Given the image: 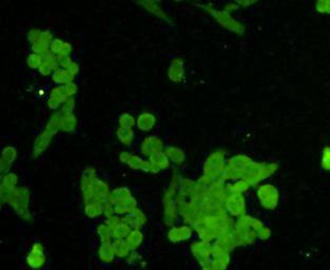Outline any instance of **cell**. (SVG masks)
Instances as JSON below:
<instances>
[{
    "mask_svg": "<svg viewBox=\"0 0 330 270\" xmlns=\"http://www.w3.org/2000/svg\"><path fill=\"white\" fill-rule=\"evenodd\" d=\"M180 174L178 170H174L171 183L169 187L164 190L162 196V207H164V222L167 226H173L178 221V207L176 203V195L178 192L180 183Z\"/></svg>",
    "mask_w": 330,
    "mask_h": 270,
    "instance_id": "6da1fadb",
    "label": "cell"
},
{
    "mask_svg": "<svg viewBox=\"0 0 330 270\" xmlns=\"http://www.w3.org/2000/svg\"><path fill=\"white\" fill-rule=\"evenodd\" d=\"M6 205L11 206L15 213L24 222L32 221L30 211V190L26 187H17L6 198Z\"/></svg>",
    "mask_w": 330,
    "mask_h": 270,
    "instance_id": "7a4b0ae2",
    "label": "cell"
},
{
    "mask_svg": "<svg viewBox=\"0 0 330 270\" xmlns=\"http://www.w3.org/2000/svg\"><path fill=\"white\" fill-rule=\"evenodd\" d=\"M108 203L113 206L115 215L118 216H124L138 207L136 198L132 195L130 189L127 187L112 190Z\"/></svg>",
    "mask_w": 330,
    "mask_h": 270,
    "instance_id": "3957f363",
    "label": "cell"
},
{
    "mask_svg": "<svg viewBox=\"0 0 330 270\" xmlns=\"http://www.w3.org/2000/svg\"><path fill=\"white\" fill-rule=\"evenodd\" d=\"M204 10L207 11L214 21L222 27L228 31L238 34V35H244L246 32V28L242 23H240L238 19H236L230 13L224 11V10H216L211 4H207L202 6Z\"/></svg>",
    "mask_w": 330,
    "mask_h": 270,
    "instance_id": "277c9868",
    "label": "cell"
},
{
    "mask_svg": "<svg viewBox=\"0 0 330 270\" xmlns=\"http://www.w3.org/2000/svg\"><path fill=\"white\" fill-rule=\"evenodd\" d=\"M278 168L276 163H256L254 162L252 166L242 174V178H245L250 183L251 186H256L265 179L274 175Z\"/></svg>",
    "mask_w": 330,
    "mask_h": 270,
    "instance_id": "5b68a950",
    "label": "cell"
},
{
    "mask_svg": "<svg viewBox=\"0 0 330 270\" xmlns=\"http://www.w3.org/2000/svg\"><path fill=\"white\" fill-rule=\"evenodd\" d=\"M77 92H78V87L75 83L56 86L52 89L50 96L48 98V107L52 111H57L62 108L68 98L74 97Z\"/></svg>",
    "mask_w": 330,
    "mask_h": 270,
    "instance_id": "8992f818",
    "label": "cell"
},
{
    "mask_svg": "<svg viewBox=\"0 0 330 270\" xmlns=\"http://www.w3.org/2000/svg\"><path fill=\"white\" fill-rule=\"evenodd\" d=\"M226 163V154L222 150L212 152L204 163V175L210 177L213 181L220 179L225 169Z\"/></svg>",
    "mask_w": 330,
    "mask_h": 270,
    "instance_id": "52a82bcc",
    "label": "cell"
},
{
    "mask_svg": "<svg viewBox=\"0 0 330 270\" xmlns=\"http://www.w3.org/2000/svg\"><path fill=\"white\" fill-rule=\"evenodd\" d=\"M256 197L260 205L266 210H274L280 202L278 189L272 184H258Z\"/></svg>",
    "mask_w": 330,
    "mask_h": 270,
    "instance_id": "ba28073f",
    "label": "cell"
},
{
    "mask_svg": "<svg viewBox=\"0 0 330 270\" xmlns=\"http://www.w3.org/2000/svg\"><path fill=\"white\" fill-rule=\"evenodd\" d=\"M191 253L202 269L213 270L214 261H213L212 254V243L202 241V239L194 242L191 245Z\"/></svg>",
    "mask_w": 330,
    "mask_h": 270,
    "instance_id": "9c48e42d",
    "label": "cell"
},
{
    "mask_svg": "<svg viewBox=\"0 0 330 270\" xmlns=\"http://www.w3.org/2000/svg\"><path fill=\"white\" fill-rule=\"evenodd\" d=\"M224 208L226 212L232 217H240L246 214L247 205L244 193H228L224 202Z\"/></svg>",
    "mask_w": 330,
    "mask_h": 270,
    "instance_id": "30bf717a",
    "label": "cell"
},
{
    "mask_svg": "<svg viewBox=\"0 0 330 270\" xmlns=\"http://www.w3.org/2000/svg\"><path fill=\"white\" fill-rule=\"evenodd\" d=\"M97 177L96 169L94 167H88L82 174L80 177V191L84 204L90 203L93 196V189Z\"/></svg>",
    "mask_w": 330,
    "mask_h": 270,
    "instance_id": "8fae6325",
    "label": "cell"
},
{
    "mask_svg": "<svg viewBox=\"0 0 330 270\" xmlns=\"http://www.w3.org/2000/svg\"><path fill=\"white\" fill-rule=\"evenodd\" d=\"M26 264L32 269H40L46 263V256L44 253V247L42 243L35 242L32 246L30 251L26 255Z\"/></svg>",
    "mask_w": 330,
    "mask_h": 270,
    "instance_id": "7c38bea8",
    "label": "cell"
},
{
    "mask_svg": "<svg viewBox=\"0 0 330 270\" xmlns=\"http://www.w3.org/2000/svg\"><path fill=\"white\" fill-rule=\"evenodd\" d=\"M120 161L131 168L132 170H138V171L144 172H151V165L149 161H146L144 158H142L138 155H135L128 151H122L120 154Z\"/></svg>",
    "mask_w": 330,
    "mask_h": 270,
    "instance_id": "4fadbf2b",
    "label": "cell"
},
{
    "mask_svg": "<svg viewBox=\"0 0 330 270\" xmlns=\"http://www.w3.org/2000/svg\"><path fill=\"white\" fill-rule=\"evenodd\" d=\"M55 135L56 133L52 132L51 130L44 128L42 131L36 136L32 150L34 158L40 157V155L44 154V152H46V150L50 147Z\"/></svg>",
    "mask_w": 330,
    "mask_h": 270,
    "instance_id": "5bb4252c",
    "label": "cell"
},
{
    "mask_svg": "<svg viewBox=\"0 0 330 270\" xmlns=\"http://www.w3.org/2000/svg\"><path fill=\"white\" fill-rule=\"evenodd\" d=\"M106 223L109 225L114 238H126L132 230L131 226L126 223L122 216L114 215L112 217L106 218Z\"/></svg>",
    "mask_w": 330,
    "mask_h": 270,
    "instance_id": "9a60e30c",
    "label": "cell"
},
{
    "mask_svg": "<svg viewBox=\"0 0 330 270\" xmlns=\"http://www.w3.org/2000/svg\"><path fill=\"white\" fill-rule=\"evenodd\" d=\"M18 179V175L15 172L8 171L2 175V184H0V201L2 204L6 203L8 196L17 188Z\"/></svg>",
    "mask_w": 330,
    "mask_h": 270,
    "instance_id": "2e32d148",
    "label": "cell"
},
{
    "mask_svg": "<svg viewBox=\"0 0 330 270\" xmlns=\"http://www.w3.org/2000/svg\"><path fill=\"white\" fill-rule=\"evenodd\" d=\"M164 146L162 139L158 136H147L142 139L140 144V153L144 156H151L158 152L164 151Z\"/></svg>",
    "mask_w": 330,
    "mask_h": 270,
    "instance_id": "e0dca14e",
    "label": "cell"
},
{
    "mask_svg": "<svg viewBox=\"0 0 330 270\" xmlns=\"http://www.w3.org/2000/svg\"><path fill=\"white\" fill-rule=\"evenodd\" d=\"M193 235V228L190 225L171 226L167 237L171 243H180L190 239Z\"/></svg>",
    "mask_w": 330,
    "mask_h": 270,
    "instance_id": "ac0fdd59",
    "label": "cell"
},
{
    "mask_svg": "<svg viewBox=\"0 0 330 270\" xmlns=\"http://www.w3.org/2000/svg\"><path fill=\"white\" fill-rule=\"evenodd\" d=\"M17 149L13 146H6L2 151V158H0V171L2 174L8 172L12 166L16 162Z\"/></svg>",
    "mask_w": 330,
    "mask_h": 270,
    "instance_id": "d6986e66",
    "label": "cell"
},
{
    "mask_svg": "<svg viewBox=\"0 0 330 270\" xmlns=\"http://www.w3.org/2000/svg\"><path fill=\"white\" fill-rule=\"evenodd\" d=\"M110 194H111V190H110L109 185L106 184L104 181H102V179L97 178L95 185H94L93 196H92L91 202L95 201V202H100V203L106 205L108 204Z\"/></svg>",
    "mask_w": 330,
    "mask_h": 270,
    "instance_id": "ffe728a7",
    "label": "cell"
},
{
    "mask_svg": "<svg viewBox=\"0 0 330 270\" xmlns=\"http://www.w3.org/2000/svg\"><path fill=\"white\" fill-rule=\"evenodd\" d=\"M136 3L142 8H144L146 11L154 15L155 17H158L164 22H169V18L167 16V14L164 13L162 7L160 6L162 0H136Z\"/></svg>",
    "mask_w": 330,
    "mask_h": 270,
    "instance_id": "44dd1931",
    "label": "cell"
},
{
    "mask_svg": "<svg viewBox=\"0 0 330 270\" xmlns=\"http://www.w3.org/2000/svg\"><path fill=\"white\" fill-rule=\"evenodd\" d=\"M168 77L173 83H180L185 77V63L182 58H174L168 68Z\"/></svg>",
    "mask_w": 330,
    "mask_h": 270,
    "instance_id": "7402d4cb",
    "label": "cell"
},
{
    "mask_svg": "<svg viewBox=\"0 0 330 270\" xmlns=\"http://www.w3.org/2000/svg\"><path fill=\"white\" fill-rule=\"evenodd\" d=\"M148 161L151 165V173H158L160 171H164L170 167V159L164 153V151H160L155 154H152L149 156Z\"/></svg>",
    "mask_w": 330,
    "mask_h": 270,
    "instance_id": "603a6c76",
    "label": "cell"
},
{
    "mask_svg": "<svg viewBox=\"0 0 330 270\" xmlns=\"http://www.w3.org/2000/svg\"><path fill=\"white\" fill-rule=\"evenodd\" d=\"M60 113V131L73 133L77 128V118L73 112H64L57 110Z\"/></svg>",
    "mask_w": 330,
    "mask_h": 270,
    "instance_id": "cb8c5ba5",
    "label": "cell"
},
{
    "mask_svg": "<svg viewBox=\"0 0 330 270\" xmlns=\"http://www.w3.org/2000/svg\"><path fill=\"white\" fill-rule=\"evenodd\" d=\"M124 221L131 226L132 229H140L147 223V216L138 207L134 208L132 211L122 216Z\"/></svg>",
    "mask_w": 330,
    "mask_h": 270,
    "instance_id": "d4e9b609",
    "label": "cell"
},
{
    "mask_svg": "<svg viewBox=\"0 0 330 270\" xmlns=\"http://www.w3.org/2000/svg\"><path fill=\"white\" fill-rule=\"evenodd\" d=\"M156 125V116L151 112H142L136 118V127L142 132H150Z\"/></svg>",
    "mask_w": 330,
    "mask_h": 270,
    "instance_id": "484cf974",
    "label": "cell"
},
{
    "mask_svg": "<svg viewBox=\"0 0 330 270\" xmlns=\"http://www.w3.org/2000/svg\"><path fill=\"white\" fill-rule=\"evenodd\" d=\"M51 53L55 56H64V55H71L73 51V47L70 43L64 42L60 38H54L50 47Z\"/></svg>",
    "mask_w": 330,
    "mask_h": 270,
    "instance_id": "4316f807",
    "label": "cell"
},
{
    "mask_svg": "<svg viewBox=\"0 0 330 270\" xmlns=\"http://www.w3.org/2000/svg\"><path fill=\"white\" fill-rule=\"evenodd\" d=\"M164 153L169 157L170 162L176 166H182L186 162V154L182 150L176 146H167L164 149Z\"/></svg>",
    "mask_w": 330,
    "mask_h": 270,
    "instance_id": "83f0119b",
    "label": "cell"
},
{
    "mask_svg": "<svg viewBox=\"0 0 330 270\" xmlns=\"http://www.w3.org/2000/svg\"><path fill=\"white\" fill-rule=\"evenodd\" d=\"M75 77L76 76H74L68 69L58 68L52 73V82L57 86L66 85L70 83H74Z\"/></svg>",
    "mask_w": 330,
    "mask_h": 270,
    "instance_id": "f1b7e54d",
    "label": "cell"
},
{
    "mask_svg": "<svg viewBox=\"0 0 330 270\" xmlns=\"http://www.w3.org/2000/svg\"><path fill=\"white\" fill-rule=\"evenodd\" d=\"M98 257L100 261L104 264H111L114 262V258L116 257L112 242H106V243H100V246L98 248Z\"/></svg>",
    "mask_w": 330,
    "mask_h": 270,
    "instance_id": "f546056e",
    "label": "cell"
},
{
    "mask_svg": "<svg viewBox=\"0 0 330 270\" xmlns=\"http://www.w3.org/2000/svg\"><path fill=\"white\" fill-rule=\"evenodd\" d=\"M124 239H126V242H127L131 251H136V250L144 243V235L140 229H132L130 233Z\"/></svg>",
    "mask_w": 330,
    "mask_h": 270,
    "instance_id": "4dcf8cb0",
    "label": "cell"
},
{
    "mask_svg": "<svg viewBox=\"0 0 330 270\" xmlns=\"http://www.w3.org/2000/svg\"><path fill=\"white\" fill-rule=\"evenodd\" d=\"M116 136H118L122 145L124 147H131L135 138V132L133 129L118 127V131H116Z\"/></svg>",
    "mask_w": 330,
    "mask_h": 270,
    "instance_id": "1f68e13d",
    "label": "cell"
},
{
    "mask_svg": "<svg viewBox=\"0 0 330 270\" xmlns=\"http://www.w3.org/2000/svg\"><path fill=\"white\" fill-rule=\"evenodd\" d=\"M112 245L116 257H128V255L131 253V250L124 238H114L112 241Z\"/></svg>",
    "mask_w": 330,
    "mask_h": 270,
    "instance_id": "d6a6232c",
    "label": "cell"
},
{
    "mask_svg": "<svg viewBox=\"0 0 330 270\" xmlns=\"http://www.w3.org/2000/svg\"><path fill=\"white\" fill-rule=\"evenodd\" d=\"M104 204L100 202H90L84 205V213L89 218H96L100 215H104Z\"/></svg>",
    "mask_w": 330,
    "mask_h": 270,
    "instance_id": "836d02e7",
    "label": "cell"
},
{
    "mask_svg": "<svg viewBox=\"0 0 330 270\" xmlns=\"http://www.w3.org/2000/svg\"><path fill=\"white\" fill-rule=\"evenodd\" d=\"M251 187L250 183L246 181L245 178H238L236 181H232L226 185L228 193L236 192V193H245Z\"/></svg>",
    "mask_w": 330,
    "mask_h": 270,
    "instance_id": "e575fe53",
    "label": "cell"
},
{
    "mask_svg": "<svg viewBox=\"0 0 330 270\" xmlns=\"http://www.w3.org/2000/svg\"><path fill=\"white\" fill-rule=\"evenodd\" d=\"M96 233L98 235L100 243H106V242H112L113 236H112V231L109 225L104 223H100L96 228Z\"/></svg>",
    "mask_w": 330,
    "mask_h": 270,
    "instance_id": "d590c367",
    "label": "cell"
},
{
    "mask_svg": "<svg viewBox=\"0 0 330 270\" xmlns=\"http://www.w3.org/2000/svg\"><path fill=\"white\" fill-rule=\"evenodd\" d=\"M118 125L120 127L122 128H128V129H133L134 126H136V118H135L132 114L124 112L120 114L118 118Z\"/></svg>",
    "mask_w": 330,
    "mask_h": 270,
    "instance_id": "8d00e7d4",
    "label": "cell"
},
{
    "mask_svg": "<svg viewBox=\"0 0 330 270\" xmlns=\"http://www.w3.org/2000/svg\"><path fill=\"white\" fill-rule=\"evenodd\" d=\"M42 61H44V57L42 55L32 52L31 54L28 55L26 65L32 70H38L42 64Z\"/></svg>",
    "mask_w": 330,
    "mask_h": 270,
    "instance_id": "74e56055",
    "label": "cell"
},
{
    "mask_svg": "<svg viewBox=\"0 0 330 270\" xmlns=\"http://www.w3.org/2000/svg\"><path fill=\"white\" fill-rule=\"evenodd\" d=\"M316 11L323 15H330V0H316Z\"/></svg>",
    "mask_w": 330,
    "mask_h": 270,
    "instance_id": "f35d334b",
    "label": "cell"
},
{
    "mask_svg": "<svg viewBox=\"0 0 330 270\" xmlns=\"http://www.w3.org/2000/svg\"><path fill=\"white\" fill-rule=\"evenodd\" d=\"M44 31L40 29H32L31 31H28L26 37H28V42L32 45H35L37 43L40 42V39L42 37Z\"/></svg>",
    "mask_w": 330,
    "mask_h": 270,
    "instance_id": "ab89813d",
    "label": "cell"
},
{
    "mask_svg": "<svg viewBox=\"0 0 330 270\" xmlns=\"http://www.w3.org/2000/svg\"><path fill=\"white\" fill-rule=\"evenodd\" d=\"M321 165L326 171H330V147H325L323 149Z\"/></svg>",
    "mask_w": 330,
    "mask_h": 270,
    "instance_id": "60d3db41",
    "label": "cell"
},
{
    "mask_svg": "<svg viewBox=\"0 0 330 270\" xmlns=\"http://www.w3.org/2000/svg\"><path fill=\"white\" fill-rule=\"evenodd\" d=\"M74 108H75V98L70 97L64 103V105L62 106V108L60 110H62V111H64V112H73Z\"/></svg>",
    "mask_w": 330,
    "mask_h": 270,
    "instance_id": "b9f144b4",
    "label": "cell"
},
{
    "mask_svg": "<svg viewBox=\"0 0 330 270\" xmlns=\"http://www.w3.org/2000/svg\"><path fill=\"white\" fill-rule=\"evenodd\" d=\"M270 236H271V230L267 226L262 227L258 231V238L260 239V241H266V239L270 238Z\"/></svg>",
    "mask_w": 330,
    "mask_h": 270,
    "instance_id": "7bdbcfd3",
    "label": "cell"
},
{
    "mask_svg": "<svg viewBox=\"0 0 330 270\" xmlns=\"http://www.w3.org/2000/svg\"><path fill=\"white\" fill-rule=\"evenodd\" d=\"M58 64H60V68H64L68 69L69 66L71 65V63L73 62L72 58L70 55H64V56H58Z\"/></svg>",
    "mask_w": 330,
    "mask_h": 270,
    "instance_id": "ee69618b",
    "label": "cell"
},
{
    "mask_svg": "<svg viewBox=\"0 0 330 270\" xmlns=\"http://www.w3.org/2000/svg\"><path fill=\"white\" fill-rule=\"evenodd\" d=\"M240 7V6L238 5L236 3H234V2H230V3L225 4V6H224V8H222V10H224V11H226V12H228V13L231 14L232 12L238 11Z\"/></svg>",
    "mask_w": 330,
    "mask_h": 270,
    "instance_id": "f6af8a7d",
    "label": "cell"
},
{
    "mask_svg": "<svg viewBox=\"0 0 330 270\" xmlns=\"http://www.w3.org/2000/svg\"><path fill=\"white\" fill-rule=\"evenodd\" d=\"M140 259H142V256L138 252L131 251V253L127 257V262L129 264H136V263L140 262Z\"/></svg>",
    "mask_w": 330,
    "mask_h": 270,
    "instance_id": "bcb514c9",
    "label": "cell"
},
{
    "mask_svg": "<svg viewBox=\"0 0 330 270\" xmlns=\"http://www.w3.org/2000/svg\"><path fill=\"white\" fill-rule=\"evenodd\" d=\"M68 70H69V71L74 75V76H77L80 73V65L77 64L76 62H72L71 65L69 66V68H68Z\"/></svg>",
    "mask_w": 330,
    "mask_h": 270,
    "instance_id": "7dc6e473",
    "label": "cell"
},
{
    "mask_svg": "<svg viewBox=\"0 0 330 270\" xmlns=\"http://www.w3.org/2000/svg\"><path fill=\"white\" fill-rule=\"evenodd\" d=\"M260 0H244V3H242V7H244V8H248L250 6H254V4L258 3Z\"/></svg>",
    "mask_w": 330,
    "mask_h": 270,
    "instance_id": "c3c4849f",
    "label": "cell"
},
{
    "mask_svg": "<svg viewBox=\"0 0 330 270\" xmlns=\"http://www.w3.org/2000/svg\"><path fill=\"white\" fill-rule=\"evenodd\" d=\"M232 2H234V3H236L238 5H240V7L242 6V3H244V0H232Z\"/></svg>",
    "mask_w": 330,
    "mask_h": 270,
    "instance_id": "681fc988",
    "label": "cell"
},
{
    "mask_svg": "<svg viewBox=\"0 0 330 270\" xmlns=\"http://www.w3.org/2000/svg\"><path fill=\"white\" fill-rule=\"evenodd\" d=\"M174 2H176V3H178V2H182V0H174Z\"/></svg>",
    "mask_w": 330,
    "mask_h": 270,
    "instance_id": "f907efd6",
    "label": "cell"
}]
</instances>
